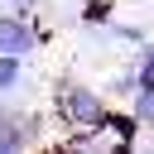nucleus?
<instances>
[{
    "mask_svg": "<svg viewBox=\"0 0 154 154\" xmlns=\"http://www.w3.org/2000/svg\"><path fill=\"white\" fill-rule=\"evenodd\" d=\"M29 48H34V34H29L19 19H0V53H14V58H19V53H29Z\"/></svg>",
    "mask_w": 154,
    "mask_h": 154,
    "instance_id": "f257e3e1",
    "label": "nucleus"
},
{
    "mask_svg": "<svg viewBox=\"0 0 154 154\" xmlns=\"http://www.w3.org/2000/svg\"><path fill=\"white\" fill-rule=\"evenodd\" d=\"M67 111H72L77 120H96V116H101V106H96L91 91H72V96H67Z\"/></svg>",
    "mask_w": 154,
    "mask_h": 154,
    "instance_id": "f03ea898",
    "label": "nucleus"
},
{
    "mask_svg": "<svg viewBox=\"0 0 154 154\" xmlns=\"http://www.w3.org/2000/svg\"><path fill=\"white\" fill-rule=\"evenodd\" d=\"M19 82V63H14V53H0V91H10Z\"/></svg>",
    "mask_w": 154,
    "mask_h": 154,
    "instance_id": "7ed1b4c3",
    "label": "nucleus"
},
{
    "mask_svg": "<svg viewBox=\"0 0 154 154\" xmlns=\"http://www.w3.org/2000/svg\"><path fill=\"white\" fill-rule=\"evenodd\" d=\"M140 116H144V120H154V91H144V96H140Z\"/></svg>",
    "mask_w": 154,
    "mask_h": 154,
    "instance_id": "20e7f679",
    "label": "nucleus"
},
{
    "mask_svg": "<svg viewBox=\"0 0 154 154\" xmlns=\"http://www.w3.org/2000/svg\"><path fill=\"white\" fill-rule=\"evenodd\" d=\"M0 154H14V135H5V140H0Z\"/></svg>",
    "mask_w": 154,
    "mask_h": 154,
    "instance_id": "39448f33",
    "label": "nucleus"
},
{
    "mask_svg": "<svg viewBox=\"0 0 154 154\" xmlns=\"http://www.w3.org/2000/svg\"><path fill=\"white\" fill-rule=\"evenodd\" d=\"M14 5H29V0H14Z\"/></svg>",
    "mask_w": 154,
    "mask_h": 154,
    "instance_id": "423d86ee",
    "label": "nucleus"
}]
</instances>
